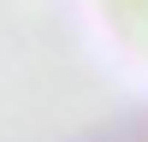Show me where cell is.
Wrapping results in <instances>:
<instances>
[{
    "label": "cell",
    "mask_w": 148,
    "mask_h": 142,
    "mask_svg": "<svg viewBox=\"0 0 148 142\" xmlns=\"http://www.w3.org/2000/svg\"><path fill=\"white\" fill-rule=\"evenodd\" d=\"M95 12L136 59H148V0H95Z\"/></svg>",
    "instance_id": "cell-1"
},
{
    "label": "cell",
    "mask_w": 148,
    "mask_h": 142,
    "mask_svg": "<svg viewBox=\"0 0 148 142\" xmlns=\"http://www.w3.org/2000/svg\"><path fill=\"white\" fill-rule=\"evenodd\" d=\"M113 142H148V130H125V136H113Z\"/></svg>",
    "instance_id": "cell-2"
}]
</instances>
